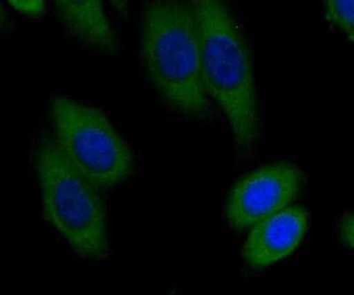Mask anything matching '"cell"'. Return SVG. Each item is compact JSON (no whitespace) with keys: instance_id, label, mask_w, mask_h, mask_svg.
<instances>
[{"instance_id":"cell-8","label":"cell","mask_w":354,"mask_h":295,"mask_svg":"<svg viewBox=\"0 0 354 295\" xmlns=\"http://www.w3.org/2000/svg\"><path fill=\"white\" fill-rule=\"evenodd\" d=\"M325 17L354 40L353 0H328L324 2Z\"/></svg>"},{"instance_id":"cell-10","label":"cell","mask_w":354,"mask_h":295,"mask_svg":"<svg viewBox=\"0 0 354 295\" xmlns=\"http://www.w3.org/2000/svg\"><path fill=\"white\" fill-rule=\"evenodd\" d=\"M353 212H346L341 217L339 225V234L340 239L344 245L349 247L350 249L353 247V231H354V222H353Z\"/></svg>"},{"instance_id":"cell-7","label":"cell","mask_w":354,"mask_h":295,"mask_svg":"<svg viewBox=\"0 0 354 295\" xmlns=\"http://www.w3.org/2000/svg\"><path fill=\"white\" fill-rule=\"evenodd\" d=\"M57 19L88 48L109 55L118 51V39L101 1L62 0L53 2Z\"/></svg>"},{"instance_id":"cell-9","label":"cell","mask_w":354,"mask_h":295,"mask_svg":"<svg viewBox=\"0 0 354 295\" xmlns=\"http://www.w3.org/2000/svg\"><path fill=\"white\" fill-rule=\"evenodd\" d=\"M9 5L11 6L12 8H14L15 11L20 12L21 15H27L30 17H40L46 12V2L42 0H34V1H8Z\"/></svg>"},{"instance_id":"cell-3","label":"cell","mask_w":354,"mask_h":295,"mask_svg":"<svg viewBox=\"0 0 354 295\" xmlns=\"http://www.w3.org/2000/svg\"><path fill=\"white\" fill-rule=\"evenodd\" d=\"M44 220L75 255L106 259L110 253L107 212L100 190L72 164L55 138L44 137L34 154Z\"/></svg>"},{"instance_id":"cell-1","label":"cell","mask_w":354,"mask_h":295,"mask_svg":"<svg viewBox=\"0 0 354 295\" xmlns=\"http://www.w3.org/2000/svg\"><path fill=\"white\" fill-rule=\"evenodd\" d=\"M140 56L151 85L170 107L196 118L213 115L204 87L201 25L194 1L145 4Z\"/></svg>"},{"instance_id":"cell-4","label":"cell","mask_w":354,"mask_h":295,"mask_svg":"<svg viewBox=\"0 0 354 295\" xmlns=\"http://www.w3.org/2000/svg\"><path fill=\"white\" fill-rule=\"evenodd\" d=\"M57 144L82 175L101 190L122 185L134 170V155L102 110L65 96L50 100Z\"/></svg>"},{"instance_id":"cell-2","label":"cell","mask_w":354,"mask_h":295,"mask_svg":"<svg viewBox=\"0 0 354 295\" xmlns=\"http://www.w3.org/2000/svg\"><path fill=\"white\" fill-rule=\"evenodd\" d=\"M201 33L205 91L219 105L236 143L251 148L260 136L251 50L235 17L219 0H194Z\"/></svg>"},{"instance_id":"cell-5","label":"cell","mask_w":354,"mask_h":295,"mask_svg":"<svg viewBox=\"0 0 354 295\" xmlns=\"http://www.w3.org/2000/svg\"><path fill=\"white\" fill-rule=\"evenodd\" d=\"M305 175L296 165L279 163L261 167L233 186L226 202L227 223L242 231L290 206L304 186Z\"/></svg>"},{"instance_id":"cell-6","label":"cell","mask_w":354,"mask_h":295,"mask_svg":"<svg viewBox=\"0 0 354 295\" xmlns=\"http://www.w3.org/2000/svg\"><path fill=\"white\" fill-rule=\"evenodd\" d=\"M309 214L301 206H288L252 226L243 246V257L252 268L268 267L289 256L308 229Z\"/></svg>"}]
</instances>
